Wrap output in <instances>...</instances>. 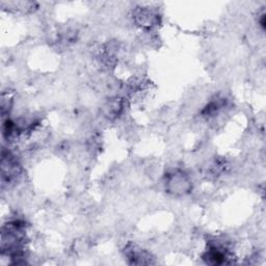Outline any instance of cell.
Returning a JSON list of instances; mask_svg holds the SVG:
<instances>
[{
    "label": "cell",
    "instance_id": "1",
    "mask_svg": "<svg viewBox=\"0 0 266 266\" xmlns=\"http://www.w3.org/2000/svg\"><path fill=\"white\" fill-rule=\"evenodd\" d=\"M166 187L170 193L181 195L189 192L191 188V181L185 173L175 171L168 175Z\"/></svg>",
    "mask_w": 266,
    "mask_h": 266
},
{
    "label": "cell",
    "instance_id": "2",
    "mask_svg": "<svg viewBox=\"0 0 266 266\" xmlns=\"http://www.w3.org/2000/svg\"><path fill=\"white\" fill-rule=\"evenodd\" d=\"M123 110V102L120 99H111L103 106L104 115L108 119L118 118Z\"/></svg>",
    "mask_w": 266,
    "mask_h": 266
},
{
    "label": "cell",
    "instance_id": "3",
    "mask_svg": "<svg viewBox=\"0 0 266 266\" xmlns=\"http://www.w3.org/2000/svg\"><path fill=\"white\" fill-rule=\"evenodd\" d=\"M156 17L157 16L149 9H140L137 11V14L135 15V18L137 19L138 23L142 24L143 26H148V27L154 25V22L156 21Z\"/></svg>",
    "mask_w": 266,
    "mask_h": 266
}]
</instances>
